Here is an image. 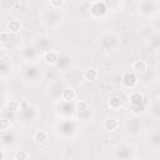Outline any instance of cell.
Here are the masks:
<instances>
[{"instance_id": "1", "label": "cell", "mask_w": 160, "mask_h": 160, "mask_svg": "<svg viewBox=\"0 0 160 160\" xmlns=\"http://www.w3.org/2000/svg\"><path fill=\"white\" fill-rule=\"evenodd\" d=\"M20 78L22 80V82H25L26 85H30V86L38 85L44 78V69L38 61L36 62H26V64H24V66L20 71Z\"/></svg>"}, {"instance_id": "2", "label": "cell", "mask_w": 160, "mask_h": 160, "mask_svg": "<svg viewBox=\"0 0 160 160\" xmlns=\"http://www.w3.org/2000/svg\"><path fill=\"white\" fill-rule=\"evenodd\" d=\"M79 124L72 119H61L55 124V132L65 140H72L79 134Z\"/></svg>"}, {"instance_id": "3", "label": "cell", "mask_w": 160, "mask_h": 160, "mask_svg": "<svg viewBox=\"0 0 160 160\" xmlns=\"http://www.w3.org/2000/svg\"><path fill=\"white\" fill-rule=\"evenodd\" d=\"M99 50L104 54H110L120 48V36L110 30L104 31L99 36Z\"/></svg>"}, {"instance_id": "4", "label": "cell", "mask_w": 160, "mask_h": 160, "mask_svg": "<svg viewBox=\"0 0 160 160\" xmlns=\"http://www.w3.org/2000/svg\"><path fill=\"white\" fill-rule=\"evenodd\" d=\"M16 116H18L19 121H21L22 124L30 125V124H34L38 120L39 110L34 104H31L29 101H21L20 109H19Z\"/></svg>"}, {"instance_id": "5", "label": "cell", "mask_w": 160, "mask_h": 160, "mask_svg": "<svg viewBox=\"0 0 160 160\" xmlns=\"http://www.w3.org/2000/svg\"><path fill=\"white\" fill-rule=\"evenodd\" d=\"M39 19L44 26L50 28V29H55V28H59L61 25L64 16H62L60 10L50 8L49 10L41 11V14L39 15Z\"/></svg>"}, {"instance_id": "6", "label": "cell", "mask_w": 160, "mask_h": 160, "mask_svg": "<svg viewBox=\"0 0 160 160\" xmlns=\"http://www.w3.org/2000/svg\"><path fill=\"white\" fill-rule=\"evenodd\" d=\"M136 10L142 18H154L159 12V0H139Z\"/></svg>"}, {"instance_id": "7", "label": "cell", "mask_w": 160, "mask_h": 160, "mask_svg": "<svg viewBox=\"0 0 160 160\" xmlns=\"http://www.w3.org/2000/svg\"><path fill=\"white\" fill-rule=\"evenodd\" d=\"M55 114L61 119H72L75 115V102L74 101H65V100H56L55 101Z\"/></svg>"}, {"instance_id": "8", "label": "cell", "mask_w": 160, "mask_h": 160, "mask_svg": "<svg viewBox=\"0 0 160 160\" xmlns=\"http://www.w3.org/2000/svg\"><path fill=\"white\" fill-rule=\"evenodd\" d=\"M114 159H119V160H129V159H132L135 158V154H134V148L129 144V142H119L115 145L114 148Z\"/></svg>"}, {"instance_id": "9", "label": "cell", "mask_w": 160, "mask_h": 160, "mask_svg": "<svg viewBox=\"0 0 160 160\" xmlns=\"http://www.w3.org/2000/svg\"><path fill=\"white\" fill-rule=\"evenodd\" d=\"M109 12L110 11L104 0H92L89 5V14L92 19H96V20L104 19L108 16Z\"/></svg>"}, {"instance_id": "10", "label": "cell", "mask_w": 160, "mask_h": 160, "mask_svg": "<svg viewBox=\"0 0 160 160\" xmlns=\"http://www.w3.org/2000/svg\"><path fill=\"white\" fill-rule=\"evenodd\" d=\"M74 116L76 118L78 121H84V122L90 121L91 116H92V111H91L89 102L85 100H79L75 104V115Z\"/></svg>"}, {"instance_id": "11", "label": "cell", "mask_w": 160, "mask_h": 160, "mask_svg": "<svg viewBox=\"0 0 160 160\" xmlns=\"http://www.w3.org/2000/svg\"><path fill=\"white\" fill-rule=\"evenodd\" d=\"M18 142H19V136L12 129L0 132V148L1 149L12 150L18 145Z\"/></svg>"}, {"instance_id": "12", "label": "cell", "mask_w": 160, "mask_h": 160, "mask_svg": "<svg viewBox=\"0 0 160 160\" xmlns=\"http://www.w3.org/2000/svg\"><path fill=\"white\" fill-rule=\"evenodd\" d=\"M124 128H125V131H126L128 135H130V136H139L142 132V128L144 126H142V122H141L140 118L131 115L130 118L126 119Z\"/></svg>"}, {"instance_id": "13", "label": "cell", "mask_w": 160, "mask_h": 160, "mask_svg": "<svg viewBox=\"0 0 160 160\" xmlns=\"http://www.w3.org/2000/svg\"><path fill=\"white\" fill-rule=\"evenodd\" d=\"M34 48L40 52V54H44L45 51L50 50L51 49V45H52V40L49 35L46 34H41V35H36L34 39H32V42Z\"/></svg>"}, {"instance_id": "14", "label": "cell", "mask_w": 160, "mask_h": 160, "mask_svg": "<svg viewBox=\"0 0 160 160\" xmlns=\"http://www.w3.org/2000/svg\"><path fill=\"white\" fill-rule=\"evenodd\" d=\"M40 52L34 48L32 44H28V45H24L20 50V58L22 59V61L26 64V62H36L38 59L40 58Z\"/></svg>"}, {"instance_id": "15", "label": "cell", "mask_w": 160, "mask_h": 160, "mask_svg": "<svg viewBox=\"0 0 160 160\" xmlns=\"http://www.w3.org/2000/svg\"><path fill=\"white\" fill-rule=\"evenodd\" d=\"M66 86H68V85H66V82H65L62 79H58V80H54V81L49 85L48 92H49L50 98L56 101V100H59V99L61 98L62 90H64Z\"/></svg>"}, {"instance_id": "16", "label": "cell", "mask_w": 160, "mask_h": 160, "mask_svg": "<svg viewBox=\"0 0 160 160\" xmlns=\"http://www.w3.org/2000/svg\"><path fill=\"white\" fill-rule=\"evenodd\" d=\"M121 85H122V88H125L128 90L136 89L138 85H139V75H136L131 70L125 71L121 76Z\"/></svg>"}, {"instance_id": "17", "label": "cell", "mask_w": 160, "mask_h": 160, "mask_svg": "<svg viewBox=\"0 0 160 160\" xmlns=\"http://www.w3.org/2000/svg\"><path fill=\"white\" fill-rule=\"evenodd\" d=\"M70 65H71V58L68 52H59V58H58V61L55 64L56 69L59 71H68L70 69Z\"/></svg>"}, {"instance_id": "18", "label": "cell", "mask_w": 160, "mask_h": 160, "mask_svg": "<svg viewBox=\"0 0 160 160\" xmlns=\"http://www.w3.org/2000/svg\"><path fill=\"white\" fill-rule=\"evenodd\" d=\"M12 69H14V65H12L11 59H9L6 55H4L0 59V78L9 76L11 74Z\"/></svg>"}, {"instance_id": "19", "label": "cell", "mask_w": 160, "mask_h": 160, "mask_svg": "<svg viewBox=\"0 0 160 160\" xmlns=\"http://www.w3.org/2000/svg\"><path fill=\"white\" fill-rule=\"evenodd\" d=\"M128 101L130 104V106H135V105H140L142 104L144 101H146L144 94L140 91V90H136V89H132L130 90L129 95H128Z\"/></svg>"}, {"instance_id": "20", "label": "cell", "mask_w": 160, "mask_h": 160, "mask_svg": "<svg viewBox=\"0 0 160 160\" xmlns=\"http://www.w3.org/2000/svg\"><path fill=\"white\" fill-rule=\"evenodd\" d=\"M149 70V64L144 59H136L131 64V71L136 75H144Z\"/></svg>"}, {"instance_id": "21", "label": "cell", "mask_w": 160, "mask_h": 160, "mask_svg": "<svg viewBox=\"0 0 160 160\" xmlns=\"http://www.w3.org/2000/svg\"><path fill=\"white\" fill-rule=\"evenodd\" d=\"M148 111L150 112V116L154 120L160 119V104H159V98H154L149 104H148Z\"/></svg>"}, {"instance_id": "22", "label": "cell", "mask_w": 160, "mask_h": 160, "mask_svg": "<svg viewBox=\"0 0 160 160\" xmlns=\"http://www.w3.org/2000/svg\"><path fill=\"white\" fill-rule=\"evenodd\" d=\"M148 145L152 151H159L160 149V131L156 129L154 130L148 138Z\"/></svg>"}, {"instance_id": "23", "label": "cell", "mask_w": 160, "mask_h": 160, "mask_svg": "<svg viewBox=\"0 0 160 160\" xmlns=\"http://www.w3.org/2000/svg\"><path fill=\"white\" fill-rule=\"evenodd\" d=\"M41 58H42V60H44V62H45L46 65L55 66V64H56V61H58V58H59V51L50 49V50L45 51L44 54H41Z\"/></svg>"}, {"instance_id": "24", "label": "cell", "mask_w": 160, "mask_h": 160, "mask_svg": "<svg viewBox=\"0 0 160 160\" xmlns=\"http://www.w3.org/2000/svg\"><path fill=\"white\" fill-rule=\"evenodd\" d=\"M102 128H104L106 131H109V132H115V131L119 130V128H120V121H119L116 118H112V116L106 118V119L104 120V122H102Z\"/></svg>"}, {"instance_id": "25", "label": "cell", "mask_w": 160, "mask_h": 160, "mask_svg": "<svg viewBox=\"0 0 160 160\" xmlns=\"http://www.w3.org/2000/svg\"><path fill=\"white\" fill-rule=\"evenodd\" d=\"M21 29H22L21 21H20L19 19H11L10 21H8L5 30H6L8 32L12 34V35H18V34L21 31Z\"/></svg>"}, {"instance_id": "26", "label": "cell", "mask_w": 160, "mask_h": 160, "mask_svg": "<svg viewBox=\"0 0 160 160\" xmlns=\"http://www.w3.org/2000/svg\"><path fill=\"white\" fill-rule=\"evenodd\" d=\"M146 46L149 49V51H152V52H158L159 48H160V38H159V32L155 31L148 40L146 42Z\"/></svg>"}, {"instance_id": "27", "label": "cell", "mask_w": 160, "mask_h": 160, "mask_svg": "<svg viewBox=\"0 0 160 160\" xmlns=\"http://www.w3.org/2000/svg\"><path fill=\"white\" fill-rule=\"evenodd\" d=\"M82 79L86 82H95L99 79V71L95 68H88L84 72H82Z\"/></svg>"}, {"instance_id": "28", "label": "cell", "mask_w": 160, "mask_h": 160, "mask_svg": "<svg viewBox=\"0 0 160 160\" xmlns=\"http://www.w3.org/2000/svg\"><path fill=\"white\" fill-rule=\"evenodd\" d=\"M122 105H124L122 98L119 96V95H112V96H110L109 100H108V106H109V109H111V110H114V111L121 109Z\"/></svg>"}, {"instance_id": "29", "label": "cell", "mask_w": 160, "mask_h": 160, "mask_svg": "<svg viewBox=\"0 0 160 160\" xmlns=\"http://www.w3.org/2000/svg\"><path fill=\"white\" fill-rule=\"evenodd\" d=\"M130 112L132 116H138V118H141L144 116L146 112H148V104L146 101H144L142 104L140 105H135V106H130Z\"/></svg>"}, {"instance_id": "30", "label": "cell", "mask_w": 160, "mask_h": 160, "mask_svg": "<svg viewBox=\"0 0 160 160\" xmlns=\"http://www.w3.org/2000/svg\"><path fill=\"white\" fill-rule=\"evenodd\" d=\"M20 104H21V101H19V100H16V99H10V100H6L4 108H5V110H6L8 112L16 115L18 111H19V109H20Z\"/></svg>"}, {"instance_id": "31", "label": "cell", "mask_w": 160, "mask_h": 160, "mask_svg": "<svg viewBox=\"0 0 160 160\" xmlns=\"http://www.w3.org/2000/svg\"><path fill=\"white\" fill-rule=\"evenodd\" d=\"M78 94H76V90L72 88V86H66L64 90H62V94H61V100H65V101H75Z\"/></svg>"}, {"instance_id": "32", "label": "cell", "mask_w": 160, "mask_h": 160, "mask_svg": "<svg viewBox=\"0 0 160 160\" xmlns=\"http://www.w3.org/2000/svg\"><path fill=\"white\" fill-rule=\"evenodd\" d=\"M32 139L36 144H44L49 140V132L44 129H39V130H35L34 135H32Z\"/></svg>"}, {"instance_id": "33", "label": "cell", "mask_w": 160, "mask_h": 160, "mask_svg": "<svg viewBox=\"0 0 160 160\" xmlns=\"http://www.w3.org/2000/svg\"><path fill=\"white\" fill-rule=\"evenodd\" d=\"M0 1L2 9H5L6 11H15L20 5L19 0H0Z\"/></svg>"}, {"instance_id": "34", "label": "cell", "mask_w": 160, "mask_h": 160, "mask_svg": "<svg viewBox=\"0 0 160 160\" xmlns=\"http://www.w3.org/2000/svg\"><path fill=\"white\" fill-rule=\"evenodd\" d=\"M104 1H105L106 6H108L109 11H116L122 4L121 0H104Z\"/></svg>"}, {"instance_id": "35", "label": "cell", "mask_w": 160, "mask_h": 160, "mask_svg": "<svg viewBox=\"0 0 160 160\" xmlns=\"http://www.w3.org/2000/svg\"><path fill=\"white\" fill-rule=\"evenodd\" d=\"M12 158L15 160H26V159H30V154L26 150H14Z\"/></svg>"}, {"instance_id": "36", "label": "cell", "mask_w": 160, "mask_h": 160, "mask_svg": "<svg viewBox=\"0 0 160 160\" xmlns=\"http://www.w3.org/2000/svg\"><path fill=\"white\" fill-rule=\"evenodd\" d=\"M11 121L8 118H0V132L2 131H8L11 129Z\"/></svg>"}, {"instance_id": "37", "label": "cell", "mask_w": 160, "mask_h": 160, "mask_svg": "<svg viewBox=\"0 0 160 160\" xmlns=\"http://www.w3.org/2000/svg\"><path fill=\"white\" fill-rule=\"evenodd\" d=\"M14 38H15V35L8 32L6 30H4V31L0 32V42H2V44H8V42H10Z\"/></svg>"}, {"instance_id": "38", "label": "cell", "mask_w": 160, "mask_h": 160, "mask_svg": "<svg viewBox=\"0 0 160 160\" xmlns=\"http://www.w3.org/2000/svg\"><path fill=\"white\" fill-rule=\"evenodd\" d=\"M48 2H49V5H50L51 9H58V10H60V9L64 6L65 0H48Z\"/></svg>"}, {"instance_id": "39", "label": "cell", "mask_w": 160, "mask_h": 160, "mask_svg": "<svg viewBox=\"0 0 160 160\" xmlns=\"http://www.w3.org/2000/svg\"><path fill=\"white\" fill-rule=\"evenodd\" d=\"M5 102H6V98H4V96H0V110L5 106Z\"/></svg>"}, {"instance_id": "40", "label": "cell", "mask_w": 160, "mask_h": 160, "mask_svg": "<svg viewBox=\"0 0 160 160\" xmlns=\"http://www.w3.org/2000/svg\"><path fill=\"white\" fill-rule=\"evenodd\" d=\"M2 159H5V150L0 148V160H2Z\"/></svg>"}, {"instance_id": "41", "label": "cell", "mask_w": 160, "mask_h": 160, "mask_svg": "<svg viewBox=\"0 0 160 160\" xmlns=\"http://www.w3.org/2000/svg\"><path fill=\"white\" fill-rule=\"evenodd\" d=\"M4 55H5V54H4V49H2V48H0V59H1Z\"/></svg>"}]
</instances>
